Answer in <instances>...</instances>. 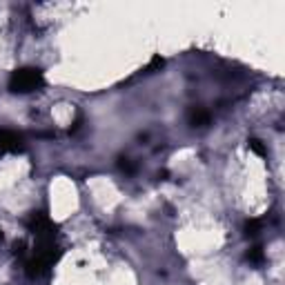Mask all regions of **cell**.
<instances>
[{"label": "cell", "instance_id": "obj_5", "mask_svg": "<svg viewBox=\"0 0 285 285\" xmlns=\"http://www.w3.org/2000/svg\"><path fill=\"white\" fill-rule=\"evenodd\" d=\"M250 259H252V261H261V259H263V252L259 250V247H254V250L250 252Z\"/></svg>", "mask_w": 285, "mask_h": 285}, {"label": "cell", "instance_id": "obj_1", "mask_svg": "<svg viewBox=\"0 0 285 285\" xmlns=\"http://www.w3.org/2000/svg\"><path fill=\"white\" fill-rule=\"evenodd\" d=\"M43 85V74L38 69H20L11 76L9 87L14 92H31V89L40 87Z\"/></svg>", "mask_w": 285, "mask_h": 285}, {"label": "cell", "instance_id": "obj_2", "mask_svg": "<svg viewBox=\"0 0 285 285\" xmlns=\"http://www.w3.org/2000/svg\"><path fill=\"white\" fill-rule=\"evenodd\" d=\"M18 145H20L18 134H14V131H9V130H0V154L18 150Z\"/></svg>", "mask_w": 285, "mask_h": 285}, {"label": "cell", "instance_id": "obj_7", "mask_svg": "<svg viewBox=\"0 0 285 285\" xmlns=\"http://www.w3.org/2000/svg\"><path fill=\"white\" fill-rule=\"evenodd\" d=\"M0 241H2V232H0Z\"/></svg>", "mask_w": 285, "mask_h": 285}, {"label": "cell", "instance_id": "obj_6", "mask_svg": "<svg viewBox=\"0 0 285 285\" xmlns=\"http://www.w3.org/2000/svg\"><path fill=\"white\" fill-rule=\"evenodd\" d=\"M250 145L254 147L256 154H263V147H261V143H259V140H250Z\"/></svg>", "mask_w": 285, "mask_h": 285}, {"label": "cell", "instance_id": "obj_3", "mask_svg": "<svg viewBox=\"0 0 285 285\" xmlns=\"http://www.w3.org/2000/svg\"><path fill=\"white\" fill-rule=\"evenodd\" d=\"M189 121H192V125H205V123L209 121V116H207V111L205 109H194L192 116H189Z\"/></svg>", "mask_w": 285, "mask_h": 285}, {"label": "cell", "instance_id": "obj_4", "mask_svg": "<svg viewBox=\"0 0 285 285\" xmlns=\"http://www.w3.org/2000/svg\"><path fill=\"white\" fill-rule=\"evenodd\" d=\"M259 227H261V223H259V221H250V223H247V234H252V236L259 234Z\"/></svg>", "mask_w": 285, "mask_h": 285}]
</instances>
